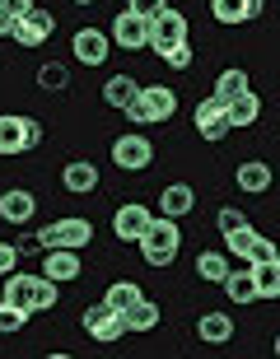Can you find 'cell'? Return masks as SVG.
I'll list each match as a JSON object with an SVG mask.
<instances>
[{"instance_id": "1", "label": "cell", "mask_w": 280, "mask_h": 359, "mask_svg": "<svg viewBox=\"0 0 280 359\" xmlns=\"http://www.w3.org/2000/svg\"><path fill=\"white\" fill-rule=\"evenodd\" d=\"M0 280H5V285H0V299L28 308V313H47V308H56V299H61V285L47 280L42 271H19L14 266L10 276H0Z\"/></svg>"}, {"instance_id": "2", "label": "cell", "mask_w": 280, "mask_h": 359, "mask_svg": "<svg viewBox=\"0 0 280 359\" xmlns=\"http://www.w3.org/2000/svg\"><path fill=\"white\" fill-rule=\"evenodd\" d=\"M140 257H145V266L164 271V266H173L178 252H182V229H178V219H168V215H149V224L145 233H140Z\"/></svg>"}, {"instance_id": "3", "label": "cell", "mask_w": 280, "mask_h": 359, "mask_svg": "<svg viewBox=\"0 0 280 359\" xmlns=\"http://www.w3.org/2000/svg\"><path fill=\"white\" fill-rule=\"evenodd\" d=\"M38 238H42V252H47V248H75V252H84L93 243V224L84 215H61V219L38 229Z\"/></svg>"}, {"instance_id": "4", "label": "cell", "mask_w": 280, "mask_h": 359, "mask_svg": "<svg viewBox=\"0 0 280 359\" xmlns=\"http://www.w3.org/2000/svg\"><path fill=\"white\" fill-rule=\"evenodd\" d=\"M112 163H117L121 173H145L149 163H154V145H149V135L140 131H126L112 140Z\"/></svg>"}, {"instance_id": "5", "label": "cell", "mask_w": 280, "mask_h": 359, "mask_svg": "<svg viewBox=\"0 0 280 359\" xmlns=\"http://www.w3.org/2000/svg\"><path fill=\"white\" fill-rule=\"evenodd\" d=\"M80 327L98 341V346H117L121 336H126V318H121L117 308H107V304H89L84 318H80Z\"/></svg>"}, {"instance_id": "6", "label": "cell", "mask_w": 280, "mask_h": 359, "mask_svg": "<svg viewBox=\"0 0 280 359\" xmlns=\"http://www.w3.org/2000/svg\"><path fill=\"white\" fill-rule=\"evenodd\" d=\"M107 38H112V47H121V52H140V47H149V19L135 14V10H117Z\"/></svg>"}, {"instance_id": "7", "label": "cell", "mask_w": 280, "mask_h": 359, "mask_svg": "<svg viewBox=\"0 0 280 359\" xmlns=\"http://www.w3.org/2000/svg\"><path fill=\"white\" fill-rule=\"evenodd\" d=\"M52 33H56V14L52 10H38V5H33L28 14H19V19L10 24V38L19 42V47H42Z\"/></svg>"}, {"instance_id": "8", "label": "cell", "mask_w": 280, "mask_h": 359, "mask_svg": "<svg viewBox=\"0 0 280 359\" xmlns=\"http://www.w3.org/2000/svg\"><path fill=\"white\" fill-rule=\"evenodd\" d=\"M70 47H75V61L89 70L107 66V56H112V38H107L103 28H80L75 38H70Z\"/></svg>"}, {"instance_id": "9", "label": "cell", "mask_w": 280, "mask_h": 359, "mask_svg": "<svg viewBox=\"0 0 280 359\" xmlns=\"http://www.w3.org/2000/svg\"><path fill=\"white\" fill-rule=\"evenodd\" d=\"M42 276L56 280V285H75V280L84 276V262L75 248H47L42 252Z\"/></svg>"}, {"instance_id": "10", "label": "cell", "mask_w": 280, "mask_h": 359, "mask_svg": "<svg viewBox=\"0 0 280 359\" xmlns=\"http://www.w3.org/2000/svg\"><path fill=\"white\" fill-rule=\"evenodd\" d=\"M98 187H103V177H98L93 159H70L61 168V191H70V196H93Z\"/></svg>"}, {"instance_id": "11", "label": "cell", "mask_w": 280, "mask_h": 359, "mask_svg": "<svg viewBox=\"0 0 280 359\" xmlns=\"http://www.w3.org/2000/svg\"><path fill=\"white\" fill-rule=\"evenodd\" d=\"M149 205H140V201H126V205H117V215H112V233H117V243H135L140 233H145L149 224Z\"/></svg>"}, {"instance_id": "12", "label": "cell", "mask_w": 280, "mask_h": 359, "mask_svg": "<svg viewBox=\"0 0 280 359\" xmlns=\"http://www.w3.org/2000/svg\"><path fill=\"white\" fill-rule=\"evenodd\" d=\"M262 10H267V0H211V19H215V24H225V28L253 24Z\"/></svg>"}, {"instance_id": "13", "label": "cell", "mask_w": 280, "mask_h": 359, "mask_svg": "<svg viewBox=\"0 0 280 359\" xmlns=\"http://www.w3.org/2000/svg\"><path fill=\"white\" fill-rule=\"evenodd\" d=\"M192 121H196V135L201 140H225L229 135V117H225V103H215V98H201L196 112H192Z\"/></svg>"}, {"instance_id": "14", "label": "cell", "mask_w": 280, "mask_h": 359, "mask_svg": "<svg viewBox=\"0 0 280 359\" xmlns=\"http://www.w3.org/2000/svg\"><path fill=\"white\" fill-rule=\"evenodd\" d=\"M33 215H38V196H33L28 187L0 191V219H5V224H28Z\"/></svg>"}, {"instance_id": "15", "label": "cell", "mask_w": 280, "mask_h": 359, "mask_svg": "<svg viewBox=\"0 0 280 359\" xmlns=\"http://www.w3.org/2000/svg\"><path fill=\"white\" fill-rule=\"evenodd\" d=\"M225 117H229V131H248V126H257V117H262V98H257V89L234 93V98L225 103Z\"/></svg>"}, {"instance_id": "16", "label": "cell", "mask_w": 280, "mask_h": 359, "mask_svg": "<svg viewBox=\"0 0 280 359\" xmlns=\"http://www.w3.org/2000/svg\"><path fill=\"white\" fill-rule=\"evenodd\" d=\"M234 182H239V191H248V196H267L271 182H276V173H271L267 159H243L239 173H234Z\"/></svg>"}, {"instance_id": "17", "label": "cell", "mask_w": 280, "mask_h": 359, "mask_svg": "<svg viewBox=\"0 0 280 359\" xmlns=\"http://www.w3.org/2000/svg\"><path fill=\"white\" fill-rule=\"evenodd\" d=\"M164 42H187V14L182 10H159L149 19V47H164Z\"/></svg>"}, {"instance_id": "18", "label": "cell", "mask_w": 280, "mask_h": 359, "mask_svg": "<svg viewBox=\"0 0 280 359\" xmlns=\"http://www.w3.org/2000/svg\"><path fill=\"white\" fill-rule=\"evenodd\" d=\"M140 103H145L149 121H173L178 112V93L168 84H140Z\"/></svg>"}, {"instance_id": "19", "label": "cell", "mask_w": 280, "mask_h": 359, "mask_svg": "<svg viewBox=\"0 0 280 359\" xmlns=\"http://www.w3.org/2000/svg\"><path fill=\"white\" fill-rule=\"evenodd\" d=\"M220 285H225V294H229V304H234V308L257 304V285H253V266H248V262H243L239 271L229 266V276L220 280Z\"/></svg>"}, {"instance_id": "20", "label": "cell", "mask_w": 280, "mask_h": 359, "mask_svg": "<svg viewBox=\"0 0 280 359\" xmlns=\"http://www.w3.org/2000/svg\"><path fill=\"white\" fill-rule=\"evenodd\" d=\"M196 210V191L187 182H168L159 191V215H168V219H182V215Z\"/></svg>"}, {"instance_id": "21", "label": "cell", "mask_w": 280, "mask_h": 359, "mask_svg": "<svg viewBox=\"0 0 280 359\" xmlns=\"http://www.w3.org/2000/svg\"><path fill=\"white\" fill-rule=\"evenodd\" d=\"M121 318H126V332H154V327H159V318H164V308L154 304V299H145V294H140V299H135Z\"/></svg>"}, {"instance_id": "22", "label": "cell", "mask_w": 280, "mask_h": 359, "mask_svg": "<svg viewBox=\"0 0 280 359\" xmlns=\"http://www.w3.org/2000/svg\"><path fill=\"white\" fill-rule=\"evenodd\" d=\"M196 336L206 346H229V341H234V318H229V313H206V318L196 322Z\"/></svg>"}, {"instance_id": "23", "label": "cell", "mask_w": 280, "mask_h": 359, "mask_svg": "<svg viewBox=\"0 0 280 359\" xmlns=\"http://www.w3.org/2000/svg\"><path fill=\"white\" fill-rule=\"evenodd\" d=\"M24 154V117L19 112H0V159Z\"/></svg>"}, {"instance_id": "24", "label": "cell", "mask_w": 280, "mask_h": 359, "mask_svg": "<svg viewBox=\"0 0 280 359\" xmlns=\"http://www.w3.org/2000/svg\"><path fill=\"white\" fill-rule=\"evenodd\" d=\"M135 89H140V80H135V75H126V70H117V75H107V84H103V103L121 112V107L135 98Z\"/></svg>"}, {"instance_id": "25", "label": "cell", "mask_w": 280, "mask_h": 359, "mask_svg": "<svg viewBox=\"0 0 280 359\" xmlns=\"http://www.w3.org/2000/svg\"><path fill=\"white\" fill-rule=\"evenodd\" d=\"M243 89H253V80H248V70L229 66V70H220V80H215L211 98H215V103H229V98H234V93H243Z\"/></svg>"}, {"instance_id": "26", "label": "cell", "mask_w": 280, "mask_h": 359, "mask_svg": "<svg viewBox=\"0 0 280 359\" xmlns=\"http://www.w3.org/2000/svg\"><path fill=\"white\" fill-rule=\"evenodd\" d=\"M140 294H145V290H140L135 280H112V285H107V294H103V304L117 308V313H126V308H131Z\"/></svg>"}, {"instance_id": "27", "label": "cell", "mask_w": 280, "mask_h": 359, "mask_svg": "<svg viewBox=\"0 0 280 359\" xmlns=\"http://www.w3.org/2000/svg\"><path fill=\"white\" fill-rule=\"evenodd\" d=\"M38 89L66 93L70 89V66H61V61H42V66H38Z\"/></svg>"}, {"instance_id": "28", "label": "cell", "mask_w": 280, "mask_h": 359, "mask_svg": "<svg viewBox=\"0 0 280 359\" xmlns=\"http://www.w3.org/2000/svg\"><path fill=\"white\" fill-rule=\"evenodd\" d=\"M253 285H257V299H280V262L253 266Z\"/></svg>"}, {"instance_id": "29", "label": "cell", "mask_w": 280, "mask_h": 359, "mask_svg": "<svg viewBox=\"0 0 280 359\" xmlns=\"http://www.w3.org/2000/svg\"><path fill=\"white\" fill-rule=\"evenodd\" d=\"M196 276L206 280V285H220V280L229 276V252H201L196 257Z\"/></svg>"}, {"instance_id": "30", "label": "cell", "mask_w": 280, "mask_h": 359, "mask_svg": "<svg viewBox=\"0 0 280 359\" xmlns=\"http://www.w3.org/2000/svg\"><path fill=\"white\" fill-rule=\"evenodd\" d=\"M28 318H33L28 308H19V304H5V299H0V336L24 332V327H28Z\"/></svg>"}, {"instance_id": "31", "label": "cell", "mask_w": 280, "mask_h": 359, "mask_svg": "<svg viewBox=\"0 0 280 359\" xmlns=\"http://www.w3.org/2000/svg\"><path fill=\"white\" fill-rule=\"evenodd\" d=\"M154 52H159V61H164V66H168V70H187V66H192V61H196L187 42H164V47H154Z\"/></svg>"}, {"instance_id": "32", "label": "cell", "mask_w": 280, "mask_h": 359, "mask_svg": "<svg viewBox=\"0 0 280 359\" xmlns=\"http://www.w3.org/2000/svg\"><path fill=\"white\" fill-rule=\"evenodd\" d=\"M253 238H257V229H253V224L229 229V233H225V252H229V257H243V262H248V248H253Z\"/></svg>"}, {"instance_id": "33", "label": "cell", "mask_w": 280, "mask_h": 359, "mask_svg": "<svg viewBox=\"0 0 280 359\" xmlns=\"http://www.w3.org/2000/svg\"><path fill=\"white\" fill-rule=\"evenodd\" d=\"M262 262H280V252H276V243H271V238L257 233L253 248H248V266H262Z\"/></svg>"}, {"instance_id": "34", "label": "cell", "mask_w": 280, "mask_h": 359, "mask_svg": "<svg viewBox=\"0 0 280 359\" xmlns=\"http://www.w3.org/2000/svg\"><path fill=\"white\" fill-rule=\"evenodd\" d=\"M239 224H248V215H243L239 205H225V210L215 215V229H220V233H229V229H239Z\"/></svg>"}, {"instance_id": "35", "label": "cell", "mask_w": 280, "mask_h": 359, "mask_svg": "<svg viewBox=\"0 0 280 359\" xmlns=\"http://www.w3.org/2000/svg\"><path fill=\"white\" fill-rule=\"evenodd\" d=\"M121 112H126V121H135V126H154V121H149V112H145V103H140V89H135V98L121 107Z\"/></svg>"}, {"instance_id": "36", "label": "cell", "mask_w": 280, "mask_h": 359, "mask_svg": "<svg viewBox=\"0 0 280 359\" xmlns=\"http://www.w3.org/2000/svg\"><path fill=\"white\" fill-rule=\"evenodd\" d=\"M38 145H42V121L24 117V154H28V149H38Z\"/></svg>"}, {"instance_id": "37", "label": "cell", "mask_w": 280, "mask_h": 359, "mask_svg": "<svg viewBox=\"0 0 280 359\" xmlns=\"http://www.w3.org/2000/svg\"><path fill=\"white\" fill-rule=\"evenodd\" d=\"M126 10H135V14H145V19H154L159 10H168V0H126Z\"/></svg>"}, {"instance_id": "38", "label": "cell", "mask_w": 280, "mask_h": 359, "mask_svg": "<svg viewBox=\"0 0 280 359\" xmlns=\"http://www.w3.org/2000/svg\"><path fill=\"white\" fill-rule=\"evenodd\" d=\"M14 252H19V257H42V238H38V233H24V238L14 243Z\"/></svg>"}, {"instance_id": "39", "label": "cell", "mask_w": 280, "mask_h": 359, "mask_svg": "<svg viewBox=\"0 0 280 359\" xmlns=\"http://www.w3.org/2000/svg\"><path fill=\"white\" fill-rule=\"evenodd\" d=\"M19 266V252H14V243H0V276H10Z\"/></svg>"}, {"instance_id": "40", "label": "cell", "mask_w": 280, "mask_h": 359, "mask_svg": "<svg viewBox=\"0 0 280 359\" xmlns=\"http://www.w3.org/2000/svg\"><path fill=\"white\" fill-rule=\"evenodd\" d=\"M0 10L10 14V19H19V14H28V10H33V0H0Z\"/></svg>"}, {"instance_id": "41", "label": "cell", "mask_w": 280, "mask_h": 359, "mask_svg": "<svg viewBox=\"0 0 280 359\" xmlns=\"http://www.w3.org/2000/svg\"><path fill=\"white\" fill-rule=\"evenodd\" d=\"M10 24H14V19H10L5 10H0V38H10Z\"/></svg>"}, {"instance_id": "42", "label": "cell", "mask_w": 280, "mask_h": 359, "mask_svg": "<svg viewBox=\"0 0 280 359\" xmlns=\"http://www.w3.org/2000/svg\"><path fill=\"white\" fill-rule=\"evenodd\" d=\"M70 5H80V10H89V5H93V0H70Z\"/></svg>"}]
</instances>
